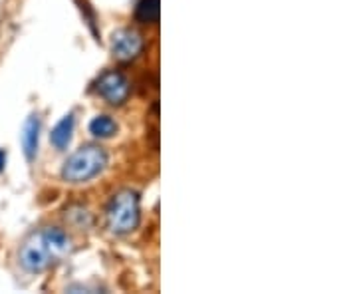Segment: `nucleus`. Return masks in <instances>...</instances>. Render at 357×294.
Here are the masks:
<instances>
[{
	"mask_svg": "<svg viewBox=\"0 0 357 294\" xmlns=\"http://www.w3.org/2000/svg\"><path fill=\"white\" fill-rule=\"evenodd\" d=\"M40 131H42V120L38 113H30L22 126L20 133V145H22V154L26 157L28 163L36 161L38 149H40Z\"/></svg>",
	"mask_w": 357,
	"mask_h": 294,
	"instance_id": "423d86ee",
	"label": "nucleus"
},
{
	"mask_svg": "<svg viewBox=\"0 0 357 294\" xmlns=\"http://www.w3.org/2000/svg\"><path fill=\"white\" fill-rule=\"evenodd\" d=\"M161 16V0H139L135 6V20L139 24H157Z\"/></svg>",
	"mask_w": 357,
	"mask_h": 294,
	"instance_id": "1a4fd4ad",
	"label": "nucleus"
},
{
	"mask_svg": "<svg viewBox=\"0 0 357 294\" xmlns=\"http://www.w3.org/2000/svg\"><path fill=\"white\" fill-rule=\"evenodd\" d=\"M141 223V197L133 189H122L111 197L106 207V224L110 233L124 237Z\"/></svg>",
	"mask_w": 357,
	"mask_h": 294,
	"instance_id": "7ed1b4c3",
	"label": "nucleus"
},
{
	"mask_svg": "<svg viewBox=\"0 0 357 294\" xmlns=\"http://www.w3.org/2000/svg\"><path fill=\"white\" fill-rule=\"evenodd\" d=\"M117 131H119L117 122L108 113H99L90 122V133L97 140H111Z\"/></svg>",
	"mask_w": 357,
	"mask_h": 294,
	"instance_id": "6e6552de",
	"label": "nucleus"
},
{
	"mask_svg": "<svg viewBox=\"0 0 357 294\" xmlns=\"http://www.w3.org/2000/svg\"><path fill=\"white\" fill-rule=\"evenodd\" d=\"M96 94L106 104H110L113 108H119L129 98L131 84H129L127 76L119 70H106L97 78Z\"/></svg>",
	"mask_w": 357,
	"mask_h": 294,
	"instance_id": "20e7f679",
	"label": "nucleus"
},
{
	"mask_svg": "<svg viewBox=\"0 0 357 294\" xmlns=\"http://www.w3.org/2000/svg\"><path fill=\"white\" fill-rule=\"evenodd\" d=\"M108 163H110L108 152L97 143H88V145H82L80 149H76L64 161L60 175L69 185H80V183L92 181L97 175H101L108 168Z\"/></svg>",
	"mask_w": 357,
	"mask_h": 294,
	"instance_id": "f03ea898",
	"label": "nucleus"
},
{
	"mask_svg": "<svg viewBox=\"0 0 357 294\" xmlns=\"http://www.w3.org/2000/svg\"><path fill=\"white\" fill-rule=\"evenodd\" d=\"M74 249L72 238L60 227H42L20 245L18 265L28 275H42L60 265Z\"/></svg>",
	"mask_w": 357,
	"mask_h": 294,
	"instance_id": "f257e3e1",
	"label": "nucleus"
},
{
	"mask_svg": "<svg viewBox=\"0 0 357 294\" xmlns=\"http://www.w3.org/2000/svg\"><path fill=\"white\" fill-rule=\"evenodd\" d=\"M74 131H76V115L74 113H66L54 127L50 133V143L56 152H66L69 143L74 140Z\"/></svg>",
	"mask_w": 357,
	"mask_h": 294,
	"instance_id": "0eeeda50",
	"label": "nucleus"
},
{
	"mask_svg": "<svg viewBox=\"0 0 357 294\" xmlns=\"http://www.w3.org/2000/svg\"><path fill=\"white\" fill-rule=\"evenodd\" d=\"M6 159H8V154H6L4 149H0V173L6 168Z\"/></svg>",
	"mask_w": 357,
	"mask_h": 294,
	"instance_id": "9d476101",
	"label": "nucleus"
},
{
	"mask_svg": "<svg viewBox=\"0 0 357 294\" xmlns=\"http://www.w3.org/2000/svg\"><path fill=\"white\" fill-rule=\"evenodd\" d=\"M111 54L119 62H131L138 60L145 50V40L133 28H119L111 34Z\"/></svg>",
	"mask_w": 357,
	"mask_h": 294,
	"instance_id": "39448f33",
	"label": "nucleus"
}]
</instances>
